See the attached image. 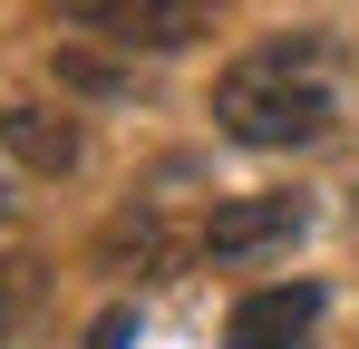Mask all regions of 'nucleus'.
Here are the masks:
<instances>
[{"label":"nucleus","instance_id":"obj_4","mask_svg":"<svg viewBox=\"0 0 359 349\" xmlns=\"http://www.w3.org/2000/svg\"><path fill=\"white\" fill-rule=\"evenodd\" d=\"M311 320H320V291L311 282H262V291L233 301L224 349H311Z\"/></svg>","mask_w":359,"mask_h":349},{"label":"nucleus","instance_id":"obj_7","mask_svg":"<svg viewBox=\"0 0 359 349\" xmlns=\"http://www.w3.org/2000/svg\"><path fill=\"white\" fill-rule=\"evenodd\" d=\"M29 291H39V262H0V349H10V330H20Z\"/></svg>","mask_w":359,"mask_h":349},{"label":"nucleus","instance_id":"obj_2","mask_svg":"<svg viewBox=\"0 0 359 349\" xmlns=\"http://www.w3.org/2000/svg\"><path fill=\"white\" fill-rule=\"evenodd\" d=\"M59 20L117 39V49H194L214 39V0H49Z\"/></svg>","mask_w":359,"mask_h":349},{"label":"nucleus","instance_id":"obj_6","mask_svg":"<svg viewBox=\"0 0 359 349\" xmlns=\"http://www.w3.org/2000/svg\"><path fill=\"white\" fill-rule=\"evenodd\" d=\"M107 252H136V282H156V272L175 262V233L146 214V224H117V233H107Z\"/></svg>","mask_w":359,"mask_h":349},{"label":"nucleus","instance_id":"obj_8","mask_svg":"<svg viewBox=\"0 0 359 349\" xmlns=\"http://www.w3.org/2000/svg\"><path fill=\"white\" fill-rule=\"evenodd\" d=\"M0 204H10V194H0Z\"/></svg>","mask_w":359,"mask_h":349},{"label":"nucleus","instance_id":"obj_3","mask_svg":"<svg viewBox=\"0 0 359 349\" xmlns=\"http://www.w3.org/2000/svg\"><path fill=\"white\" fill-rule=\"evenodd\" d=\"M301 224H311L301 194H243V204H224L214 224L194 233V252H204V262H252V252H282Z\"/></svg>","mask_w":359,"mask_h":349},{"label":"nucleus","instance_id":"obj_5","mask_svg":"<svg viewBox=\"0 0 359 349\" xmlns=\"http://www.w3.org/2000/svg\"><path fill=\"white\" fill-rule=\"evenodd\" d=\"M0 146L20 156V165H39V174H68L78 165V126L49 107H0Z\"/></svg>","mask_w":359,"mask_h":349},{"label":"nucleus","instance_id":"obj_1","mask_svg":"<svg viewBox=\"0 0 359 349\" xmlns=\"http://www.w3.org/2000/svg\"><path fill=\"white\" fill-rule=\"evenodd\" d=\"M214 126L233 146H320L340 126V49L320 29H282V39H252L243 58H224L214 78Z\"/></svg>","mask_w":359,"mask_h":349}]
</instances>
